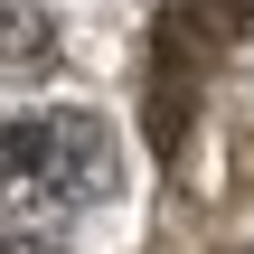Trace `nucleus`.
<instances>
[{"label": "nucleus", "mask_w": 254, "mask_h": 254, "mask_svg": "<svg viewBox=\"0 0 254 254\" xmlns=\"http://www.w3.org/2000/svg\"><path fill=\"white\" fill-rule=\"evenodd\" d=\"M113 189H123V151H113L104 113L47 104V113H9L0 123V236L9 245L75 236Z\"/></svg>", "instance_id": "nucleus-1"}, {"label": "nucleus", "mask_w": 254, "mask_h": 254, "mask_svg": "<svg viewBox=\"0 0 254 254\" xmlns=\"http://www.w3.org/2000/svg\"><path fill=\"white\" fill-rule=\"evenodd\" d=\"M57 66V9L47 0H0V85Z\"/></svg>", "instance_id": "nucleus-2"}, {"label": "nucleus", "mask_w": 254, "mask_h": 254, "mask_svg": "<svg viewBox=\"0 0 254 254\" xmlns=\"http://www.w3.org/2000/svg\"><path fill=\"white\" fill-rule=\"evenodd\" d=\"M170 28L198 38V47H236V38H254V0H179Z\"/></svg>", "instance_id": "nucleus-3"}]
</instances>
